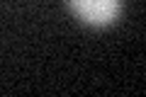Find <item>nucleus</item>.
Returning <instances> with one entry per match:
<instances>
[{"instance_id": "f257e3e1", "label": "nucleus", "mask_w": 146, "mask_h": 97, "mask_svg": "<svg viewBox=\"0 0 146 97\" xmlns=\"http://www.w3.org/2000/svg\"><path fill=\"white\" fill-rule=\"evenodd\" d=\"M68 5L78 20L93 27L112 24L122 12V0H68Z\"/></svg>"}]
</instances>
